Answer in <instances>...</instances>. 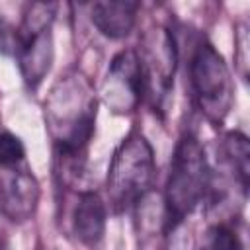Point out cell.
<instances>
[{
	"label": "cell",
	"mask_w": 250,
	"mask_h": 250,
	"mask_svg": "<svg viewBox=\"0 0 250 250\" xmlns=\"http://www.w3.org/2000/svg\"><path fill=\"white\" fill-rule=\"evenodd\" d=\"M145 98L143 70L137 51H119L105 72L102 84V102L115 115L133 113Z\"/></svg>",
	"instance_id": "7"
},
{
	"label": "cell",
	"mask_w": 250,
	"mask_h": 250,
	"mask_svg": "<svg viewBox=\"0 0 250 250\" xmlns=\"http://www.w3.org/2000/svg\"><path fill=\"white\" fill-rule=\"evenodd\" d=\"M25 160V148L20 137L10 131L0 133V166H12Z\"/></svg>",
	"instance_id": "13"
},
{
	"label": "cell",
	"mask_w": 250,
	"mask_h": 250,
	"mask_svg": "<svg viewBox=\"0 0 250 250\" xmlns=\"http://www.w3.org/2000/svg\"><path fill=\"white\" fill-rule=\"evenodd\" d=\"M0 53L16 55L18 53V31L0 16Z\"/></svg>",
	"instance_id": "14"
},
{
	"label": "cell",
	"mask_w": 250,
	"mask_h": 250,
	"mask_svg": "<svg viewBox=\"0 0 250 250\" xmlns=\"http://www.w3.org/2000/svg\"><path fill=\"white\" fill-rule=\"evenodd\" d=\"M98 100L88 80L74 72L61 78L45 100V123L66 182L80 178L94 135Z\"/></svg>",
	"instance_id": "1"
},
{
	"label": "cell",
	"mask_w": 250,
	"mask_h": 250,
	"mask_svg": "<svg viewBox=\"0 0 250 250\" xmlns=\"http://www.w3.org/2000/svg\"><path fill=\"white\" fill-rule=\"evenodd\" d=\"M55 4L33 2L23 14V21L18 29V61L20 70L29 88H37L51 70L53 49V20Z\"/></svg>",
	"instance_id": "5"
},
{
	"label": "cell",
	"mask_w": 250,
	"mask_h": 250,
	"mask_svg": "<svg viewBox=\"0 0 250 250\" xmlns=\"http://www.w3.org/2000/svg\"><path fill=\"white\" fill-rule=\"evenodd\" d=\"M139 8L141 4L133 0L94 2L90 8V20L102 35L109 39H123L133 31Z\"/></svg>",
	"instance_id": "9"
},
{
	"label": "cell",
	"mask_w": 250,
	"mask_h": 250,
	"mask_svg": "<svg viewBox=\"0 0 250 250\" xmlns=\"http://www.w3.org/2000/svg\"><path fill=\"white\" fill-rule=\"evenodd\" d=\"M105 203L96 191H80L72 213V229L76 238L86 246H96L105 232Z\"/></svg>",
	"instance_id": "10"
},
{
	"label": "cell",
	"mask_w": 250,
	"mask_h": 250,
	"mask_svg": "<svg viewBox=\"0 0 250 250\" xmlns=\"http://www.w3.org/2000/svg\"><path fill=\"white\" fill-rule=\"evenodd\" d=\"M209 189L211 168L205 156V148L193 135H184L174 148L162 199L168 232H172L207 199Z\"/></svg>",
	"instance_id": "2"
},
{
	"label": "cell",
	"mask_w": 250,
	"mask_h": 250,
	"mask_svg": "<svg viewBox=\"0 0 250 250\" xmlns=\"http://www.w3.org/2000/svg\"><path fill=\"white\" fill-rule=\"evenodd\" d=\"M141 70L145 96L154 109H162L174 88V72L178 62V47L170 29L156 25L148 29L141 43Z\"/></svg>",
	"instance_id": "6"
},
{
	"label": "cell",
	"mask_w": 250,
	"mask_h": 250,
	"mask_svg": "<svg viewBox=\"0 0 250 250\" xmlns=\"http://www.w3.org/2000/svg\"><path fill=\"white\" fill-rule=\"evenodd\" d=\"M223 154L229 160L236 180L240 182L242 191L248 189V178H250V143L244 133L230 131L223 139Z\"/></svg>",
	"instance_id": "11"
},
{
	"label": "cell",
	"mask_w": 250,
	"mask_h": 250,
	"mask_svg": "<svg viewBox=\"0 0 250 250\" xmlns=\"http://www.w3.org/2000/svg\"><path fill=\"white\" fill-rule=\"evenodd\" d=\"M197 250H242V242L230 225L215 223L203 232Z\"/></svg>",
	"instance_id": "12"
},
{
	"label": "cell",
	"mask_w": 250,
	"mask_h": 250,
	"mask_svg": "<svg viewBox=\"0 0 250 250\" xmlns=\"http://www.w3.org/2000/svg\"><path fill=\"white\" fill-rule=\"evenodd\" d=\"M189 84L193 100L205 119L213 125H223L234 100L232 78L223 55L205 39H201L191 53Z\"/></svg>",
	"instance_id": "4"
},
{
	"label": "cell",
	"mask_w": 250,
	"mask_h": 250,
	"mask_svg": "<svg viewBox=\"0 0 250 250\" xmlns=\"http://www.w3.org/2000/svg\"><path fill=\"white\" fill-rule=\"evenodd\" d=\"M39 182L23 162L0 166V215L12 223H25L35 215Z\"/></svg>",
	"instance_id": "8"
},
{
	"label": "cell",
	"mask_w": 250,
	"mask_h": 250,
	"mask_svg": "<svg viewBox=\"0 0 250 250\" xmlns=\"http://www.w3.org/2000/svg\"><path fill=\"white\" fill-rule=\"evenodd\" d=\"M154 178V152L141 133H129L113 152L107 170V197L119 213L135 207L146 193Z\"/></svg>",
	"instance_id": "3"
}]
</instances>
